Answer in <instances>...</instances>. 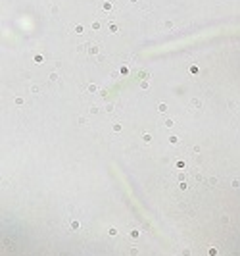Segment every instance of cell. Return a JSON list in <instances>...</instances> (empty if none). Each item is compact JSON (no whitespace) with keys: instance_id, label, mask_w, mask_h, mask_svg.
I'll return each instance as SVG.
<instances>
[{"instance_id":"obj_5","label":"cell","mask_w":240,"mask_h":256,"mask_svg":"<svg viewBox=\"0 0 240 256\" xmlns=\"http://www.w3.org/2000/svg\"><path fill=\"white\" fill-rule=\"evenodd\" d=\"M183 256H191V249H183Z\"/></svg>"},{"instance_id":"obj_1","label":"cell","mask_w":240,"mask_h":256,"mask_svg":"<svg viewBox=\"0 0 240 256\" xmlns=\"http://www.w3.org/2000/svg\"><path fill=\"white\" fill-rule=\"evenodd\" d=\"M129 255H131V256H139V249H137V247H131Z\"/></svg>"},{"instance_id":"obj_4","label":"cell","mask_w":240,"mask_h":256,"mask_svg":"<svg viewBox=\"0 0 240 256\" xmlns=\"http://www.w3.org/2000/svg\"><path fill=\"white\" fill-rule=\"evenodd\" d=\"M81 225H79V222H71V229H79Z\"/></svg>"},{"instance_id":"obj_3","label":"cell","mask_w":240,"mask_h":256,"mask_svg":"<svg viewBox=\"0 0 240 256\" xmlns=\"http://www.w3.org/2000/svg\"><path fill=\"white\" fill-rule=\"evenodd\" d=\"M129 235H131V237H139V235H141V231H139V229H133Z\"/></svg>"},{"instance_id":"obj_6","label":"cell","mask_w":240,"mask_h":256,"mask_svg":"<svg viewBox=\"0 0 240 256\" xmlns=\"http://www.w3.org/2000/svg\"><path fill=\"white\" fill-rule=\"evenodd\" d=\"M209 256H217V249H209Z\"/></svg>"},{"instance_id":"obj_2","label":"cell","mask_w":240,"mask_h":256,"mask_svg":"<svg viewBox=\"0 0 240 256\" xmlns=\"http://www.w3.org/2000/svg\"><path fill=\"white\" fill-rule=\"evenodd\" d=\"M108 233H110V235H117V227H110Z\"/></svg>"}]
</instances>
